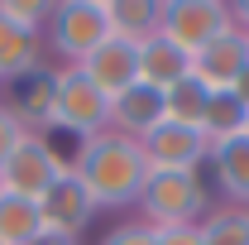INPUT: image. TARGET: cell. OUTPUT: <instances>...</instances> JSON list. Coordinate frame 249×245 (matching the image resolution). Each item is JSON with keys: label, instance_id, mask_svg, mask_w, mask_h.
<instances>
[{"label": "cell", "instance_id": "obj_1", "mask_svg": "<svg viewBox=\"0 0 249 245\" xmlns=\"http://www.w3.org/2000/svg\"><path fill=\"white\" fill-rule=\"evenodd\" d=\"M67 163H72L77 183L87 187V197L96 202V212H134V202L144 192V178H149L144 149L134 140L115 135V130H106L96 140H82Z\"/></svg>", "mask_w": 249, "mask_h": 245}, {"label": "cell", "instance_id": "obj_2", "mask_svg": "<svg viewBox=\"0 0 249 245\" xmlns=\"http://www.w3.org/2000/svg\"><path fill=\"white\" fill-rule=\"evenodd\" d=\"M211 207H216V192L206 173H149L134 202L139 221L149 226H196Z\"/></svg>", "mask_w": 249, "mask_h": 245}, {"label": "cell", "instance_id": "obj_3", "mask_svg": "<svg viewBox=\"0 0 249 245\" xmlns=\"http://www.w3.org/2000/svg\"><path fill=\"white\" fill-rule=\"evenodd\" d=\"M110 39L106 0H58L43 24V48L62 58L58 67H82L96 48Z\"/></svg>", "mask_w": 249, "mask_h": 245}, {"label": "cell", "instance_id": "obj_4", "mask_svg": "<svg viewBox=\"0 0 249 245\" xmlns=\"http://www.w3.org/2000/svg\"><path fill=\"white\" fill-rule=\"evenodd\" d=\"M53 130L72 135L77 144L110 130V96L96 87L82 67H58V96H53Z\"/></svg>", "mask_w": 249, "mask_h": 245}, {"label": "cell", "instance_id": "obj_5", "mask_svg": "<svg viewBox=\"0 0 249 245\" xmlns=\"http://www.w3.org/2000/svg\"><path fill=\"white\" fill-rule=\"evenodd\" d=\"M225 29H235V15L225 0H158V34L192 58Z\"/></svg>", "mask_w": 249, "mask_h": 245}, {"label": "cell", "instance_id": "obj_6", "mask_svg": "<svg viewBox=\"0 0 249 245\" xmlns=\"http://www.w3.org/2000/svg\"><path fill=\"white\" fill-rule=\"evenodd\" d=\"M67 168H72V163L58 154V144H53L48 135H24V140L15 144V154L5 159V168H0V192H15V197L38 202Z\"/></svg>", "mask_w": 249, "mask_h": 245}, {"label": "cell", "instance_id": "obj_7", "mask_svg": "<svg viewBox=\"0 0 249 245\" xmlns=\"http://www.w3.org/2000/svg\"><path fill=\"white\" fill-rule=\"evenodd\" d=\"M144 163L149 173H206V159H211V140L192 125H178V121H163L154 125L144 140Z\"/></svg>", "mask_w": 249, "mask_h": 245}, {"label": "cell", "instance_id": "obj_8", "mask_svg": "<svg viewBox=\"0 0 249 245\" xmlns=\"http://www.w3.org/2000/svg\"><path fill=\"white\" fill-rule=\"evenodd\" d=\"M53 96H58V67L43 62L24 77H15L0 96V106L19 121L24 135H53Z\"/></svg>", "mask_w": 249, "mask_h": 245}, {"label": "cell", "instance_id": "obj_9", "mask_svg": "<svg viewBox=\"0 0 249 245\" xmlns=\"http://www.w3.org/2000/svg\"><path fill=\"white\" fill-rule=\"evenodd\" d=\"M38 216H43V231L67 236V241H82V231H87L101 212H96V202L87 197V187L77 183V173L67 168L58 183L38 197Z\"/></svg>", "mask_w": 249, "mask_h": 245}, {"label": "cell", "instance_id": "obj_10", "mask_svg": "<svg viewBox=\"0 0 249 245\" xmlns=\"http://www.w3.org/2000/svg\"><path fill=\"white\" fill-rule=\"evenodd\" d=\"M245 72H249V34L240 29V24L225 29L220 39H211V43L192 58V77L206 82L211 92H230Z\"/></svg>", "mask_w": 249, "mask_h": 245}, {"label": "cell", "instance_id": "obj_11", "mask_svg": "<svg viewBox=\"0 0 249 245\" xmlns=\"http://www.w3.org/2000/svg\"><path fill=\"white\" fill-rule=\"evenodd\" d=\"M206 183H211V192H216L220 202H230V207H249V140H245V135L211 144Z\"/></svg>", "mask_w": 249, "mask_h": 245}, {"label": "cell", "instance_id": "obj_12", "mask_svg": "<svg viewBox=\"0 0 249 245\" xmlns=\"http://www.w3.org/2000/svg\"><path fill=\"white\" fill-rule=\"evenodd\" d=\"M82 72H87L106 96H120L124 87L139 82V43H129V39H120V34H110L91 58L82 62Z\"/></svg>", "mask_w": 249, "mask_h": 245}, {"label": "cell", "instance_id": "obj_13", "mask_svg": "<svg viewBox=\"0 0 249 245\" xmlns=\"http://www.w3.org/2000/svg\"><path fill=\"white\" fill-rule=\"evenodd\" d=\"M168 121V111H163V92L154 87H144V82H134V87H124L120 96H110V130L124 135V140H144L154 125Z\"/></svg>", "mask_w": 249, "mask_h": 245}, {"label": "cell", "instance_id": "obj_14", "mask_svg": "<svg viewBox=\"0 0 249 245\" xmlns=\"http://www.w3.org/2000/svg\"><path fill=\"white\" fill-rule=\"evenodd\" d=\"M182 77H192V53H182L178 43H168L163 34H149L139 43V82L154 87V92H168Z\"/></svg>", "mask_w": 249, "mask_h": 245}, {"label": "cell", "instance_id": "obj_15", "mask_svg": "<svg viewBox=\"0 0 249 245\" xmlns=\"http://www.w3.org/2000/svg\"><path fill=\"white\" fill-rule=\"evenodd\" d=\"M34 67H43V34L0 20V87H10L15 77H24Z\"/></svg>", "mask_w": 249, "mask_h": 245}, {"label": "cell", "instance_id": "obj_16", "mask_svg": "<svg viewBox=\"0 0 249 245\" xmlns=\"http://www.w3.org/2000/svg\"><path fill=\"white\" fill-rule=\"evenodd\" d=\"M38 236H43L38 202L15 197V192H0V245H34Z\"/></svg>", "mask_w": 249, "mask_h": 245}, {"label": "cell", "instance_id": "obj_17", "mask_svg": "<svg viewBox=\"0 0 249 245\" xmlns=\"http://www.w3.org/2000/svg\"><path fill=\"white\" fill-rule=\"evenodd\" d=\"M106 20H110V34L144 43L149 34H158V0H106Z\"/></svg>", "mask_w": 249, "mask_h": 245}, {"label": "cell", "instance_id": "obj_18", "mask_svg": "<svg viewBox=\"0 0 249 245\" xmlns=\"http://www.w3.org/2000/svg\"><path fill=\"white\" fill-rule=\"evenodd\" d=\"M196 231H201V245H249V207L216 202L196 221Z\"/></svg>", "mask_w": 249, "mask_h": 245}, {"label": "cell", "instance_id": "obj_19", "mask_svg": "<svg viewBox=\"0 0 249 245\" xmlns=\"http://www.w3.org/2000/svg\"><path fill=\"white\" fill-rule=\"evenodd\" d=\"M245 101L235 92H211V101H206V116H201V135L211 140V144H220V140H235V135H245Z\"/></svg>", "mask_w": 249, "mask_h": 245}, {"label": "cell", "instance_id": "obj_20", "mask_svg": "<svg viewBox=\"0 0 249 245\" xmlns=\"http://www.w3.org/2000/svg\"><path fill=\"white\" fill-rule=\"evenodd\" d=\"M206 101H211V87H206V82H196V77H182L178 87H168V92H163V111H168V121L201 130Z\"/></svg>", "mask_w": 249, "mask_h": 245}, {"label": "cell", "instance_id": "obj_21", "mask_svg": "<svg viewBox=\"0 0 249 245\" xmlns=\"http://www.w3.org/2000/svg\"><path fill=\"white\" fill-rule=\"evenodd\" d=\"M48 10L53 5H43V0H0V20H10V24H19V29H29V34H43Z\"/></svg>", "mask_w": 249, "mask_h": 245}, {"label": "cell", "instance_id": "obj_22", "mask_svg": "<svg viewBox=\"0 0 249 245\" xmlns=\"http://www.w3.org/2000/svg\"><path fill=\"white\" fill-rule=\"evenodd\" d=\"M101 245H154V226H149V221H139V216L115 221V226L101 236Z\"/></svg>", "mask_w": 249, "mask_h": 245}, {"label": "cell", "instance_id": "obj_23", "mask_svg": "<svg viewBox=\"0 0 249 245\" xmlns=\"http://www.w3.org/2000/svg\"><path fill=\"white\" fill-rule=\"evenodd\" d=\"M19 140H24V130H19V121H15V116H10V111L0 106V168H5V159L15 154V144H19Z\"/></svg>", "mask_w": 249, "mask_h": 245}, {"label": "cell", "instance_id": "obj_24", "mask_svg": "<svg viewBox=\"0 0 249 245\" xmlns=\"http://www.w3.org/2000/svg\"><path fill=\"white\" fill-rule=\"evenodd\" d=\"M154 245H201L196 226H154Z\"/></svg>", "mask_w": 249, "mask_h": 245}, {"label": "cell", "instance_id": "obj_25", "mask_svg": "<svg viewBox=\"0 0 249 245\" xmlns=\"http://www.w3.org/2000/svg\"><path fill=\"white\" fill-rule=\"evenodd\" d=\"M230 15H235V24L249 34V0H240V5H230Z\"/></svg>", "mask_w": 249, "mask_h": 245}, {"label": "cell", "instance_id": "obj_26", "mask_svg": "<svg viewBox=\"0 0 249 245\" xmlns=\"http://www.w3.org/2000/svg\"><path fill=\"white\" fill-rule=\"evenodd\" d=\"M34 245H82V241H67V236H53V231H43Z\"/></svg>", "mask_w": 249, "mask_h": 245}, {"label": "cell", "instance_id": "obj_27", "mask_svg": "<svg viewBox=\"0 0 249 245\" xmlns=\"http://www.w3.org/2000/svg\"><path fill=\"white\" fill-rule=\"evenodd\" d=\"M230 92L240 96V101H245V111H249V72H245V77H240V82H235V87H230Z\"/></svg>", "mask_w": 249, "mask_h": 245}, {"label": "cell", "instance_id": "obj_28", "mask_svg": "<svg viewBox=\"0 0 249 245\" xmlns=\"http://www.w3.org/2000/svg\"><path fill=\"white\" fill-rule=\"evenodd\" d=\"M245 140H249V121H245Z\"/></svg>", "mask_w": 249, "mask_h": 245}]
</instances>
